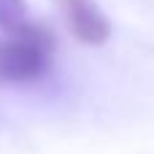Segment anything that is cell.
Instances as JSON below:
<instances>
[{
    "label": "cell",
    "instance_id": "3",
    "mask_svg": "<svg viewBox=\"0 0 154 154\" xmlns=\"http://www.w3.org/2000/svg\"><path fill=\"white\" fill-rule=\"evenodd\" d=\"M27 24L30 19H27L24 0H0V27L5 32H19Z\"/></svg>",
    "mask_w": 154,
    "mask_h": 154
},
{
    "label": "cell",
    "instance_id": "2",
    "mask_svg": "<svg viewBox=\"0 0 154 154\" xmlns=\"http://www.w3.org/2000/svg\"><path fill=\"white\" fill-rule=\"evenodd\" d=\"M68 27L87 46H103L111 38V22L92 0H68Z\"/></svg>",
    "mask_w": 154,
    "mask_h": 154
},
{
    "label": "cell",
    "instance_id": "1",
    "mask_svg": "<svg viewBox=\"0 0 154 154\" xmlns=\"http://www.w3.org/2000/svg\"><path fill=\"white\" fill-rule=\"evenodd\" d=\"M54 38L41 24H27L19 32H11L8 41L0 43V81L24 84L41 79L51 68Z\"/></svg>",
    "mask_w": 154,
    "mask_h": 154
}]
</instances>
